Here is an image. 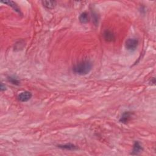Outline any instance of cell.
I'll return each instance as SVG.
<instances>
[{
	"mask_svg": "<svg viewBox=\"0 0 156 156\" xmlns=\"http://www.w3.org/2000/svg\"><path fill=\"white\" fill-rule=\"evenodd\" d=\"M32 96L31 92L28 91H24L20 93L18 96V100L22 103H26L29 101Z\"/></svg>",
	"mask_w": 156,
	"mask_h": 156,
	"instance_id": "3957f363",
	"label": "cell"
},
{
	"mask_svg": "<svg viewBox=\"0 0 156 156\" xmlns=\"http://www.w3.org/2000/svg\"><path fill=\"white\" fill-rule=\"evenodd\" d=\"M43 6L48 9H53L56 7L57 2L56 1H42Z\"/></svg>",
	"mask_w": 156,
	"mask_h": 156,
	"instance_id": "9c48e42d",
	"label": "cell"
},
{
	"mask_svg": "<svg viewBox=\"0 0 156 156\" xmlns=\"http://www.w3.org/2000/svg\"><path fill=\"white\" fill-rule=\"evenodd\" d=\"M132 113L131 112H125L122 114L120 118V122L123 123V124H127V123L131 120L132 117Z\"/></svg>",
	"mask_w": 156,
	"mask_h": 156,
	"instance_id": "277c9868",
	"label": "cell"
},
{
	"mask_svg": "<svg viewBox=\"0 0 156 156\" xmlns=\"http://www.w3.org/2000/svg\"><path fill=\"white\" fill-rule=\"evenodd\" d=\"M104 38L107 42H113L115 40V36L113 32L109 30H105L104 32Z\"/></svg>",
	"mask_w": 156,
	"mask_h": 156,
	"instance_id": "5b68a950",
	"label": "cell"
},
{
	"mask_svg": "<svg viewBox=\"0 0 156 156\" xmlns=\"http://www.w3.org/2000/svg\"><path fill=\"white\" fill-rule=\"evenodd\" d=\"M79 21L82 24H87L89 21V20H90L88 14L86 12H83L80 15L79 17Z\"/></svg>",
	"mask_w": 156,
	"mask_h": 156,
	"instance_id": "30bf717a",
	"label": "cell"
},
{
	"mask_svg": "<svg viewBox=\"0 0 156 156\" xmlns=\"http://www.w3.org/2000/svg\"><path fill=\"white\" fill-rule=\"evenodd\" d=\"M138 45V40L135 38H130L126 41L125 47L128 50L134 51L136 50Z\"/></svg>",
	"mask_w": 156,
	"mask_h": 156,
	"instance_id": "7a4b0ae2",
	"label": "cell"
},
{
	"mask_svg": "<svg viewBox=\"0 0 156 156\" xmlns=\"http://www.w3.org/2000/svg\"><path fill=\"white\" fill-rule=\"evenodd\" d=\"M1 3H3L4 4H6L8 5L9 6L11 7L15 12H17L19 14H21V12L20 11V9L19 8V7L18 6V5L17 4H16V3H15L14 1H1Z\"/></svg>",
	"mask_w": 156,
	"mask_h": 156,
	"instance_id": "ba28073f",
	"label": "cell"
},
{
	"mask_svg": "<svg viewBox=\"0 0 156 156\" xmlns=\"http://www.w3.org/2000/svg\"><path fill=\"white\" fill-rule=\"evenodd\" d=\"M92 69V63L88 61H84L76 64L73 68V72L80 76L87 75Z\"/></svg>",
	"mask_w": 156,
	"mask_h": 156,
	"instance_id": "6da1fadb",
	"label": "cell"
},
{
	"mask_svg": "<svg viewBox=\"0 0 156 156\" xmlns=\"http://www.w3.org/2000/svg\"><path fill=\"white\" fill-rule=\"evenodd\" d=\"M7 80H8V81L10 82V83L11 84H12L13 85H19L20 84V80L17 78H16L15 77H14V76H9V77H8L7 78Z\"/></svg>",
	"mask_w": 156,
	"mask_h": 156,
	"instance_id": "8fae6325",
	"label": "cell"
},
{
	"mask_svg": "<svg viewBox=\"0 0 156 156\" xmlns=\"http://www.w3.org/2000/svg\"><path fill=\"white\" fill-rule=\"evenodd\" d=\"M143 151V147L140 143L139 142L136 141L135 142L134 145H133V151L131 154L132 155H138L140 153Z\"/></svg>",
	"mask_w": 156,
	"mask_h": 156,
	"instance_id": "52a82bcc",
	"label": "cell"
},
{
	"mask_svg": "<svg viewBox=\"0 0 156 156\" xmlns=\"http://www.w3.org/2000/svg\"><path fill=\"white\" fill-rule=\"evenodd\" d=\"M57 147H59V148L62 150H68V151H75L78 149L76 146H75V145L71 144V143H67V144H65V145H57Z\"/></svg>",
	"mask_w": 156,
	"mask_h": 156,
	"instance_id": "8992f818",
	"label": "cell"
},
{
	"mask_svg": "<svg viewBox=\"0 0 156 156\" xmlns=\"http://www.w3.org/2000/svg\"><path fill=\"white\" fill-rule=\"evenodd\" d=\"M6 90V85L2 83L1 84V90L3 92V91H5Z\"/></svg>",
	"mask_w": 156,
	"mask_h": 156,
	"instance_id": "7c38bea8",
	"label": "cell"
}]
</instances>
